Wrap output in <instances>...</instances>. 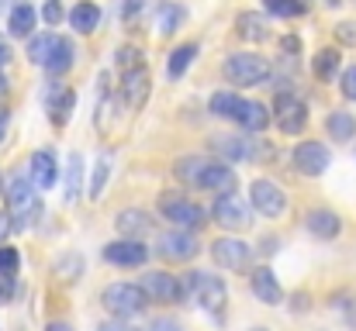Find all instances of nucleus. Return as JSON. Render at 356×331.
Returning a JSON list of instances; mask_svg holds the SVG:
<instances>
[{"instance_id": "37", "label": "nucleus", "mask_w": 356, "mask_h": 331, "mask_svg": "<svg viewBox=\"0 0 356 331\" xmlns=\"http://www.w3.org/2000/svg\"><path fill=\"white\" fill-rule=\"evenodd\" d=\"M332 307H336V311H343V314H346V321L356 328V294H336V297H332Z\"/></svg>"}, {"instance_id": "17", "label": "nucleus", "mask_w": 356, "mask_h": 331, "mask_svg": "<svg viewBox=\"0 0 356 331\" xmlns=\"http://www.w3.org/2000/svg\"><path fill=\"white\" fill-rule=\"evenodd\" d=\"M249 290L256 294V300H263V304H270V307H277V304L284 300V290H280L273 269H266V266L252 269V276H249Z\"/></svg>"}, {"instance_id": "19", "label": "nucleus", "mask_w": 356, "mask_h": 331, "mask_svg": "<svg viewBox=\"0 0 356 331\" xmlns=\"http://www.w3.org/2000/svg\"><path fill=\"white\" fill-rule=\"evenodd\" d=\"M63 42H66V38L49 35V31H45V35H35V38H28V59H31L35 66H42V69H45V66L56 59V52L63 49Z\"/></svg>"}, {"instance_id": "20", "label": "nucleus", "mask_w": 356, "mask_h": 331, "mask_svg": "<svg viewBox=\"0 0 356 331\" xmlns=\"http://www.w3.org/2000/svg\"><path fill=\"white\" fill-rule=\"evenodd\" d=\"M45 104H49V114H52L56 124H66V121H70V110L76 104V94L66 90L63 83H52L49 94H45Z\"/></svg>"}, {"instance_id": "10", "label": "nucleus", "mask_w": 356, "mask_h": 331, "mask_svg": "<svg viewBox=\"0 0 356 331\" xmlns=\"http://www.w3.org/2000/svg\"><path fill=\"white\" fill-rule=\"evenodd\" d=\"M249 201H252V207H256L263 218H280V214L287 211V197H284V190H280L273 180H252Z\"/></svg>"}, {"instance_id": "36", "label": "nucleus", "mask_w": 356, "mask_h": 331, "mask_svg": "<svg viewBox=\"0 0 356 331\" xmlns=\"http://www.w3.org/2000/svg\"><path fill=\"white\" fill-rule=\"evenodd\" d=\"M142 66H145V56H142L138 49H131V45L118 49V69L121 73H131V69H142Z\"/></svg>"}, {"instance_id": "51", "label": "nucleus", "mask_w": 356, "mask_h": 331, "mask_svg": "<svg viewBox=\"0 0 356 331\" xmlns=\"http://www.w3.org/2000/svg\"><path fill=\"white\" fill-rule=\"evenodd\" d=\"M45 331H73V325H70V321H52Z\"/></svg>"}, {"instance_id": "34", "label": "nucleus", "mask_w": 356, "mask_h": 331, "mask_svg": "<svg viewBox=\"0 0 356 331\" xmlns=\"http://www.w3.org/2000/svg\"><path fill=\"white\" fill-rule=\"evenodd\" d=\"M184 17H187V10H184L180 3H166V7L159 10V31H163V35L177 31V28L184 24Z\"/></svg>"}, {"instance_id": "42", "label": "nucleus", "mask_w": 356, "mask_h": 331, "mask_svg": "<svg viewBox=\"0 0 356 331\" xmlns=\"http://www.w3.org/2000/svg\"><path fill=\"white\" fill-rule=\"evenodd\" d=\"M339 87H343V97H346V101H356V66H350V69L343 73Z\"/></svg>"}, {"instance_id": "21", "label": "nucleus", "mask_w": 356, "mask_h": 331, "mask_svg": "<svg viewBox=\"0 0 356 331\" xmlns=\"http://www.w3.org/2000/svg\"><path fill=\"white\" fill-rule=\"evenodd\" d=\"M115 228H118V235L138 241V235H145L152 228V218L145 211H138V207H128V211H121L118 218H115Z\"/></svg>"}, {"instance_id": "55", "label": "nucleus", "mask_w": 356, "mask_h": 331, "mask_svg": "<svg viewBox=\"0 0 356 331\" xmlns=\"http://www.w3.org/2000/svg\"><path fill=\"white\" fill-rule=\"evenodd\" d=\"M252 331H266V328H252Z\"/></svg>"}, {"instance_id": "18", "label": "nucleus", "mask_w": 356, "mask_h": 331, "mask_svg": "<svg viewBox=\"0 0 356 331\" xmlns=\"http://www.w3.org/2000/svg\"><path fill=\"white\" fill-rule=\"evenodd\" d=\"M305 224H308V231L315 235V238H336L339 231H343V218L336 214V211H329V207H315V211H308V218H305Z\"/></svg>"}, {"instance_id": "13", "label": "nucleus", "mask_w": 356, "mask_h": 331, "mask_svg": "<svg viewBox=\"0 0 356 331\" xmlns=\"http://www.w3.org/2000/svg\"><path fill=\"white\" fill-rule=\"evenodd\" d=\"M249 252H252V248H249L245 241H238V238H218V241L211 245V259H215L222 269H229V273L245 269Z\"/></svg>"}, {"instance_id": "54", "label": "nucleus", "mask_w": 356, "mask_h": 331, "mask_svg": "<svg viewBox=\"0 0 356 331\" xmlns=\"http://www.w3.org/2000/svg\"><path fill=\"white\" fill-rule=\"evenodd\" d=\"M0 194H7V190H3V180H0Z\"/></svg>"}, {"instance_id": "43", "label": "nucleus", "mask_w": 356, "mask_h": 331, "mask_svg": "<svg viewBox=\"0 0 356 331\" xmlns=\"http://www.w3.org/2000/svg\"><path fill=\"white\" fill-rule=\"evenodd\" d=\"M336 38H339V45H356V24L353 21H343V24L336 28Z\"/></svg>"}, {"instance_id": "35", "label": "nucleus", "mask_w": 356, "mask_h": 331, "mask_svg": "<svg viewBox=\"0 0 356 331\" xmlns=\"http://www.w3.org/2000/svg\"><path fill=\"white\" fill-rule=\"evenodd\" d=\"M70 66H73V45L63 42V49L56 52V59L45 66V73H49V76H63V73H70Z\"/></svg>"}, {"instance_id": "11", "label": "nucleus", "mask_w": 356, "mask_h": 331, "mask_svg": "<svg viewBox=\"0 0 356 331\" xmlns=\"http://www.w3.org/2000/svg\"><path fill=\"white\" fill-rule=\"evenodd\" d=\"M329 162H332V155L322 142H301L294 148V166L301 176H322L329 169Z\"/></svg>"}, {"instance_id": "26", "label": "nucleus", "mask_w": 356, "mask_h": 331, "mask_svg": "<svg viewBox=\"0 0 356 331\" xmlns=\"http://www.w3.org/2000/svg\"><path fill=\"white\" fill-rule=\"evenodd\" d=\"M325 131L336 142H350V138H356V117L350 110H332L329 121H325Z\"/></svg>"}, {"instance_id": "32", "label": "nucleus", "mask_w": 356, "mask_h": 331, "mask_svg": "<svg viewBox=\"0 0 356 331\" xmlns=\"http://www.w3.org/2000/svg\"><path fill=\"white\" fill-rule=\"evenodd\" d=\"M263 7L273 17H301L308 10V0H263Z\"/></svg>"}, {"instance_id": "4", "label": "nucleus", "mask_w": 356, "mask_h": 331, "mask_svg": "<svg viewBox=\"0 0 356 331\" xmlns=\"http://www.w3.org/2000/svg\"><path fill=\"white\" fill-rule=\"evenodd\" d=\"M145 290L138 283H108L104 294H101V304L104 311L115 318V321H124V318H135L145 311Z\"/></svg>"}, {"instance_id": "23", "label": "nucleus", "mask_w": 356, "mask_h": 331, "mask_svg": "<svg viewBox=\"0 0 356 331\" xmlns=\"http://www.w3.org/2000/svg\"><path fill=\"white\" fill-rule=\"evenodd\" d=\"M236 28H238V38H245V42H266L270 38V24L256 10H242L236 17Z\"/></svg>"}, {"instance_id": "8", "label": "nucleus", "mask_w": 356, "mask_h": 331, "mask_svg": "<svg viewBox=\"0 0 356 331\" xmlns=\"http://www.w3.org/2000/svg\"><path fill=\"white\" fill-rule=\"evenodd\" d=\"M138 287L145 290V297H149L152 304H177V300L184 297V280H180V276H170V273H163V269L145 273V276L138 280Z\"/></svg>"}, {"instance_id": "44", "label": "nucleus", "mask_w": 356, "mask_h": 331, "mask_svg": "<svg viewBox=\"0 0 356 331\" xmlns=\"http://www.w3.org/2000/svg\"><path fill=\"white\" fill-rule=\"evenodd\" d=\"M149 331H180V325H177L173 318H156V321L149 325Z\"/></svg>"}, {"instance_id": "15", "label": "nucleus", "mask_w": 356, "mask_h": 331, "mask_svg": "<svg viewBox=\"0 0 356 331\" xmlns=\"http://www.w3.org/2000/svg\"><path fill=\"white\" fill-rule=\"evenodd\" d=\"M121 101L131 110H138L149 101V66L142 69H131V73H121V87H118Z\"/></svg>"}, {"instance_id": "9", "label": "nucleus", "mask_w": 356, "mask_h": 331, "mask_svg": "<svg viewBox=\"0 0 356 331\" xmlns=\"http://www.w3.org/2000/svg\"><path fill=\"white\" fill-rule=\"evenodd\" d=\"M273 117H277V128L284 135H298L305 128V121H308V108H305V101L298 94L280 90L277 101H273Z\"/></svg>"}, {"instance_id": "53", "label": "nucleus", "mask_w": 356, "mask_h": 331, "mask_svg": "<svg viewBox=\"0 0 356 331\" xmlns=\"http://www.w3.org/2000/svg\"><path fill=\"white\" fill-rule=\"evenodd\" d=\"M3 90H7V80H3V73H0V94H3Z\"/></svg>"}, {"instance_id": "22", "label": "nucleus", "mask_w": 356, "mask_h": 331, "mask_svg": "<svg viewBox=\"0 0 356 331\" xmlns=\"http://www.w3.org/2000/svg\"><path fill=\"white\" fill-rule=\"evenodd\" d=\"M211 148H215L222 159H229V162L252 159V155H256V148L249 145V138H236V135H218V138L211 142Z\"/></svg>"}, {"instance_id": "25", "label": "nucleus", "mask_w": 356, "mask_h": 331, "mask_svg": "<svg viewBox=\"0 0 356 331\" xmlns=\"http://www.w3.org/2000/svg\"><path fill=\"white\" fill-rule=\"evenodd\" d=\"M80 194H83V155H80V152H73V155L66 159V183H63V197L73 204Z\"/></svg>"}, {"instance_id": "33", "label": "nucleus", "mask_w": 356, "mask_h": 331, "mask_svg": "<svg viewBox=\"0 0 356 331\" xmlns=\"http://www.w3.org/2000/svg\"><path fill=\"white\" fill-rule=\"evenodd\" d=\"M108 176H111V155H101V159L94 162V176H90V190H87V194H90V201H101Z\"/></svg>"}, {"instance_id": "1", "label": "nucleus", "mask_w": 356, "mask_h": 331, "mask_svg": "<svg viewBox=\"0 0 356 331\" xmlns=\"http://www.w3.org/2000/svg\"><path fill=\"white\" fill-rule=\"evenodd\" d=\"M177 176L187 183V187H197V190H215L222 197H229L236 190V169H229V162H211V159H180L177 162Z\"/></svg>"}, {"instance_id": "16", "label": "nucleus", "mask_w": 356, "mask_h": 331, "mask_svg": "<svg viewBox=\"0 0 356 331\" xmlns=\"http://www.w3.org/2000/svg\"><path fill=\"white\" fill-rule=\"evenodd\" d=\"M28 176H31V183H35L38 190H49V187H56V176H59L56 155H52L49 148L35 152V155L28 159Z\"/></svg>"}, {"instance_id": "48", "label": "nucleus", "mask_w": 356, "mask_h": 331, "mask_svg": "<svg viewBox=\"0 0 356 331\" xmlns=\"http://www.w3.org/2000/svg\"><path fill=\"white\" fill-rule=\"evenodd\" d=\"M7 124H10V110H7L3 104H0V138L7 135Z\"/></svg>"}, {"instance_id": "40", "label": "nucleus", "mask_w": 356, "mask_h": 331, "mask_svg": "<svg viewBox=\"0 0 356 331\" xmlns=\"http://www.w3.org/2000/svg\"><path fill=\"white\" fill-rule=\"evenodd\" d=\"M56 273H59V280H63V273H70V280H76V276H80V259H76V255L59 259V262H56Z\"/></svg>"}, {"instance_id": "49", "label": "nucleus", "mask_w": 356, "mask_h": 331, "mask_svg": "<svg viewBox=\"0 0 356 331\" xmlns=\"http://www.w3.org/2000/svg\"><path fill=\"white\" fill-rule=\"evenodd\" d=\"M97 331H135V328H128L124 321H108V325H101Z\"/></svg>"}, {"instance_id": "30", "label": "nucleus", "mask_w": 356, "mask_h": 331, "mask_svg": "<svg viewBox=\"0 0 356 331\" xmlns=\"http://www.w3.org/2000/svg\"><path fill=\"white\" fill-rule=\"evenodd\" d=\"M238 124H242L245 131H263V128L270 124V110L263 108L259 101H245V104H242V114H238Z\"/></svg>"}, {"instance_id": "52", "label": "nucleus", "mask_w": 356, "mask_h": 331, "mask_svg": "<svg viewBox=\"0 0 356 331\" xmlns=\"http://www.w3.org/2000/svg\"><path fill=\"white\" fill-rule=\"evenodd\" d=\"M273 245H277V238H263V248H259V252H263V255H270V252H273Z\"/></svg>"}, {"instance_id": "6", "label": "nucleus", "mask_w": 356, "mask_h": 331, "mask_svg": "<svg viewBox=\"0 0 356 331\" xmlns=\"http://www.w3.org/2000/svg\"><path fill=\"white\" fill-rule=\"evenodd\" d=\"M159 214L170 221L173 228H180V231H187V228H204V224H208V211H204L201 204L180 197V194H163V197H159Z\"/></svg>"}, {"instance_id": "7", "label": "nucleus", "mask_w": 356, "mask_h": 331, "mask_svg": "<svg viewBox=\"0 0 356 331\" xmlns=\"http://www.w3.org/2000/svg\"><path fill=\"white\" fill-rule=\"evenodd\" d=\"M201 252V241L191 231H163L156 241V255L166 262H191Z\"/></svg>"}, {"instance_id": "46", "label": "nucleus", "mask_w": 356, "mask_h": 331, "mask_svg": "<svg viewBox=\"0 0 356 331\" xmlns=\"http://www.w3.org/2000/svg\"><path fill=\"white\" fill-rule=\"evenodd\" d=\"M291 300H294V304H291V307H294V314H301V311H308V294H294Z\"/></svg>"}, {"instance_id": "39", "label": "nucleus", "mask_w": 356, "mask_h": 331, "mask_svg": "<svg viewBox=\"0 0 356 331\" xmlns=\"http://www.w3.org/2000/svg\"><path fill=\"white\" fill-rule=\"evenodd\" d=\"M14 294H17V276L14 273H0V304L14 300Z\"/></svg>"}, {"instance_id": "24", "label": "nucleus", "mask_w": 356, "mask_h": 331, "mask_svg": "<svg viewBox=\"0 0 356 331\" xmlns=\"http://www.w3.org/2000/svg\"><path fill=\"white\" fill-rule=\"evenodd\" d=\"M70 24H73L80 35H90V31L101 24V7L90 3V0H80V3L70 10Z\"/></svg>"}, {"instance_id": "31", "label": "nucleus", "mask_w": 356, "mask_h": 331, "mask_svg": "<svg viewBox=\"0 0 356 331\" xmlns=\"http://www.w3.org/2000/svg\"><path fill=\"white\" fill-rule=\"evenodd\" d=\"M339 49H322L318 56H315V76L318 80H332L336 73H339Z\"/></svg>"}, {"instance_id": "14", "label": "nucleus", "mask_w": 356, "mask_h": 331, "mask_svg": "<svg viewBox=\"0 0 356 331\" xmlns=\"http://www.w3.org/2000/svg\"><path fill=\"white\" fill-rule=\"evenodd\" d=\"M211 218L218 221L225 231H242V228H249V207L238 201L236 194H229V197H218V204L211 207Z\"/></svg>"}, {"instance_id": "45", "label": "nucleus", "mask_w": 356, "mask_h": 331, "mask_svg": "<svg viewBox=\"0 0 356 331\" xmlns=\"http://www.w3.org/2000/svg\"><path fill=\"white\" fill-rule=\"evenodd\" d=\"M7 62H10V45H7V38L0 35V73L7 69Z\"/></svg>"}, {"instance_id": "12", "label": "nucleus", "mask_w": 356, "mask_h": 331, "mask_svg": "<svg viewBox=\"0 0 356 331\" xmlns=\"http://www.w3.org/2000/svg\"><path fill=\"white\" fill-rule=\"evenodd\" d=\"M104 259L111 266H121V269H135L149 259V248L142 241H131V238H118V241H108L104 245Z\"/></svg>"}, {"instance_id": "47", "label": "nucleus", "mask_w": 356, "mask_h": 331, "mask_svg": "<svg viewBox=\"0 0 356 331\" xmlns=\"http://www.w3.org/2000/svg\"><path fill=\"white\" fill-rule=\"evenodd\" d=\"M142 3H145V0H124V17H135V14L142 10Z\"/></svg>"}, {"instance_id": "41", "label": "nucleus", "mask_w": 356, "mask_h": 331, "mask_svg": "<svg viewBox=\"0 0 356 331\" xmlns=\"http://www.w3.org/2000/svg\"><path fill=\"white\" fill-rule=\"evenodd\" d=\"M42 17H45L49 24H59V21H63V0H45Z\"/></svg>"}, {"instance_id": "2", "label": "nucleus", "mask_w": 356, "mask_h": 331, "mask_svg": "<svg viewBox=\"0 0 356 331\" xmlns=\"http://www.w3.org/2000/svg\"><path fill=\"white\" fill-rule=\"evenodd\" d=\"M184 297L191 304H197L201 311H208L215 321H222V311H225V300H229V287L215 273H187L184 276Z\"/></svg>"}, {"instance_id": "50", "label": "nucleus", "mask_w": 356, "mask_h": 331, "mask_svg": "<svg viewBox=\"0 0 356 331\" xmlns=\"http://www.w3.org/2000/svg\"><path fill=\"white\" fill-rule=\"evenodd\" d=\"M7 228H14V224H10V214H7V211H0V238L7 235Z\"/></svg>"}, {"instance_id": "27", "label": "nucleus", "mask_w": 356, "mask_h": 331, "mask_svg": "<svg viewBox=\"0 0 356 331\" xmlns=\"http://www.w3.org/2000/svg\"><path fill=\"white\" fill-rule=\"evenodd\" d=\"M242 97L238 94H232V90H218L215 97H211V104H208V110L215 114V117H229V121H238V114H242Z\"/></svg>"}, {"instance_id": "5", "label": "nucleus", "mask_w": 356, "mask_h": 331, "mask_svg": "<svg viewBox=\"0 0 356 331\" xmlns=\"http://www.w3.org/2000/svg\"><path fill=\"white\" fill-rule=\"evenodd\" d=\"M222 73L236 87H259L270 80V62L263 56H252V52H236L222 62Z\"/></svg>"}, {"instance_id": "28", "label": "nucleus", "mask_w": 356, "mask_h": 331, "mask_svg": "<svg viewBox=\"0 0 356 331\" xmlns=\"http://www.w3.org/2000/svg\"><path fill=\"white\" fill-rule=\"evenodd\" d=\"M35 21H38V14H35V7L31 3H17L14 10H10V35H17V38H28L31 35V28H35Z\"/></svg>"}, {"instance_id": "3", "label": "nucleus", "mask_w": 356, "mask_h": 331, "mask_svg": "<svg viewBox=\"0 0 356 331\" xmlns=\"http://www.w3.org/2000/svg\"><path fill=\"white\" fill-rule=\"evenodd\" d=\"M38 187L31 183V180H24V176H14L10 183H7V214H10V224L21 231V228H28L31 221L38 218V211H42V204H38V194H35Z\"/></svg>"}, {"instance_id": "38", "label": "nucleus", "mask_w": 356, "mask_h": 331, "mask_svg": "<svg viewBox=\"0 0 356 331\" xmlns=\"http://www.w3.org/2000/svg\"><path fill=\"white\" fill-rule=\"evenodd\" d=\"M17 266H21V255H17V248H0V273H14L17 276Z\"/></svg>"}, {"instance_id": "29", "label": "nucleus", "mask_w": 356, "mask_h": 331, "mask_svg": "<svg viewBox=\"0 0 356 331\" xmlns=\"http://www.w3.org/2000/svg\"><path fill=\"white\" fill-rule=\"evenodd\" d=\"M194 56H197V45H194V42H187V45L173 49V52H170V59H166V73H170V80H180V76L187 73V66L194 62Z\"/></svg>"}]
</instances>
